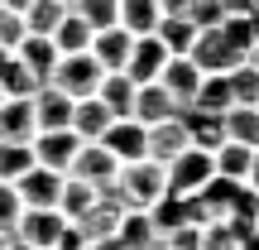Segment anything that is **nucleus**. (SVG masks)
Returning a JSON list of instances; mask_svg holds the SVG:
<instances>
[{"label": "nucleus", "mask_w": 259, "mask_h": 250, "mask_svg": "<svg viewBox=\"0 0 259 250\" xmlns=\"http://www.w3.org/2000/svg\"><path fill=\"white\" fill-rule=\"evenodd\" d=\"M101 193H106V197H115L125 212H149V207L163 197V168H158L154 159H135V164H120L115 183H106Z\"/></svg>", "instance_id": "1"}, {"label": "nucleus", "mask_w": 259, "mask_h": 250, "mask_svg": "<svg viewBox=\"0 0 259 250\" xmlns=\"http://www.w3.org/2000/svg\"><path fill=\"white\" fill-rule=\"evenodd\" d=\"M101 73H106V67L92 58V48H87V53H58V67H53L48 82H53L58 92H67L72 101H82V96H96Z\"/></svg>", "instance_id": "2"}, {"label": "nucleus", "mask_w": 259, "mask_h": 250, "mask_svg": "<svg viewBox=\"0 0 259 250\" xmlns=\"http://www.w3.org/2000/svg\"><path fill=\"white\" fill-rule=\"evenodd\" d=\"M206 178H211V154L197 149V145H187L173 164H163V193L168 197H192Z\"/></svg>", "instance_id": "3"}, {"label": "nucleus", "mask_w": 259, "mask_h": 250, "mask_svg": "<svg viewBox=\"0 0 259 250\" xmlns=\"http://www.w3.org/2000/svg\"><path fill=\"white\" fill-rule=\"evenodd\" d=\"M187 58H192L202 73H231V67L245 63V53L231 44V34H226L221 24H216V29H197V39H192V48H187Z\"/></svg>", "instance_id": "4"}, {"label": "nucleus", "mask_w": 259, "mask_h": 250, "mask_svg": "<svg viewBox=\"0 0 259 250\" xmlns=\"http://www.w3.org/2000/svg\"><path fill=\"white\" fill-rule=\"evenodd\" d=\"M63 226H67V217L58 212V207H24L10 236H15V241H24V245L53 250V245H58V236H63Z\"/></svg>", "instance_id": "5"}, {"label": "nucleus", "mask_w": 259, "mask_h": 250, "mask_svg": "<svg viewBox=\"0 0 259 250\" xmlns=\"http://www.w3.org/2000/svg\"><path fill=\"white\" fill-rule=\"evenodd\" d=\"M192 145V135H187V121H183V111L178 116H168V121H158V125H144V159H154L158 168L163 164H173L183 149Z\"/></svg>", "instance_id": "6"}, {"label": "nucleus", "mask_w": 259, "mask_h": 250, "mask_svg": "<svg viewBox=\"0 0 259 250\" xmlns=\"http://www.w3.org/2000/svg\"><path fill=\"white\" fill-rule=\"evenodd\" d=\"M115 173H120V159H115L111 149L101 145V139H82V149H77L72 168H67V178H77V183H92V188L115 183Z\"/></svg>", "instance_id": "7"}, {"label": "nucleus", "mask_w": 259, "mask_h": 250, "mask_svg": "<svg viewBox=\"0 0 259 250\" xmlns=\"http://www.w3.org/2000/svg\"><path fill=\"white\" fill-rule=\"evenodd\" d=\"M120 217H125V207L115 202V197L96 193V202L87 207L82 217H72V226H77V236H82V245H101V241H111V236L120 231Z\"/></svg>", "instance_id": "8"}, {"label": "nucleus", "mask_w": 259, "mask_h": 250, "mask_svg": "<svg viewBox=\"0 0 259 250\" xmlns=\"http://www.w3.org/2000/svg\"><path fill=\"white\" fill-rule=\"evenodd\" d=\"M29 149H34V164H44V168H53V173L67 178V168H72L82 139H77L72 130H38V135L29 139Z\"/></svg>", "instance_id": "9"}, {"label": "nucleus", "mask_w": 259, "mask_h": 250, "mask_svg": "<svg viewBox=\"0 0 259 250\" xmlns=\"http://www.w3.org/2000/svg\"><path fill=\"white\" fill-rule=\"evenodd\" d=\"M15 193H19V207H58V193H63V173L34 164L15 178Z\"/></svg>", "instance_id": "10"}, {"label": "nucleus", "mask_w": 259, "mask_h": 250, "mask_svg": "<svg viewBox=\"0 0 259 250\" xmlns=\"http://www.w3.org/2000/svg\"><path fill=\"white\" fill-rule=\"evenodd\" d=\"M34 135H38L34 101L29 96H5L0 101V145H29Z\"/></svg>", "instance_id": "11"}, {"label": "nucleus", "mask_w": 259, "mask_h": 250, "mask_svg": "<svg viewBox=\"0 0 259 250\" xmlns=\"http://www.w3.org/2000/svg\"><path fill=\"white\" fill-rule=\"evenodd\" d=\"M29 101H34V125L38 130H72V96L58 92L53 82H44Z\"/></svg>", "instance_id": "12"}, {"label": "nucleus", "mask_w": 259, "mask_h": 250, "mask_svg": "<svg viewBox=\"0 0 259 250\" xmlns=\"http://www.w3.org/2000/svg\"><path fill=\"white\" fill-rule=\"evenodd\" d=\"M197 82H202V67H197L192 58H168L163 73H158V87H163V92L178 101V111H187V106H192Z\"/></svg>", "instance_id": "13"}, {"label": "nucleus", "mask_w": 259, "mask_h": 250, "mask_svg": "<svg viewBox=\"0 0 259 250\" xmlns=\"http://www.w3.org/2000/svg\"><path fill=\"white\" fill-rule=\"evenodd\" d=\"M163 63H168V48L158 44L154 34H139L135 39V48H130V63H125V77L130 82H158V73H163Z\"/></svg>", "instance_id": "14"}, {"label": "nucleus", "mask_w": 259, "mask_h": 250, "mask_svg": "<svg viewBox=\"0 0 259 250\" xmlns=\"http://www.w3.org/2000/svg\"><path fill=\"white\" fill-rule=\"evenodd\" d=\"M130 48H135V34H130V29H120V24L96 29V34H92V58L106 67V73H125Z\"/></svg>", "instance_id": "15"}, {"label": "nucleus", "mask_w": 259, "mask_h": 250, "mask_svg": "<svg viewBox=\"0 0 259 250\" xmlns=\"http://www.w3.org/2000/svg\"><path fill=\"white\" fill-rule=\"evenodd\" d=\"M168 116H178V101H173L158 82H139V87H135V116H130V121L158 125V121H168Z\"/></svg>", "instance_id": "16"}, {"label": "nucleus", "mask_w": 259, "mask_h": 250, "mask_svg": "<svg viewBox=\"0 0 259 250\" xmlns=\"http://www.w3.org/2000/svg\"><path fill=\"white\" fill-rule=\"evenodd\" d=\"M101 145L111 149L120 164H135V159H144V125L139 121H111V130L101 135Z\"/></svg>", "instance_id": "17"}, {"label": "nucleus", "mask_w": 259, "mask_h": 250, "mask_svg": "<svg viewBox=\"0 0 259 250\" xmlns=\"http://www.w3.org/2000/svg\"><path fill=\"white\" fill-rule=\"evenodd\" d=\"M15 58L38 77V82H48L53 67H58V48H53V39H48V34H24V44L15 48Z\"/></svg>", "instance_id": "18"}, {"label": "nucleus", "mask_w": 259, "mask_h": 250, "mask_svg": "<svg viewBox=\"0 0 259 250\" xmlns=\"http://www.w3.org/2000/svg\"><path fill=\"white\" fill-rule=\"evenodd\" d=\"M96 96H101V106L115 116V121H130V116H135V82H130L125 73H101Z\"/></svg>", "instance_id": "19"}, {"label": "nucleus", "mask_w": 259, "mask_h": 250, "mask_svg": "<svg viewBox=\"0 0 259 250\" xmlns=\"http://www.w3.org/2000/svg\"><path fill=\"white\" fill-rule=\"evenodd\" d=\"M115 116L101 106V96H82V101H72V135L77 139H101L106 130H111Z\"/></svg>", "instance_id": "20"}, {"label": "nucleus", "mask_w": 259, "mask_h": 250, "mask_svg": "<svg viewBox=\"0 0 259 250\" xmlns=\"http://www.w3.org/2000/svg\"><path fill=\"white\" fill-rule=\"evenodd\" d=\"M231 82H226V73H202V82H197V96H192V106L187 111H211V116H221V111H231Z\"/></svg>", "instance_id": "21"}, {"label": "nucleus", "mask_w": 259, "mask_h": 250, "mask_svg": "<svg viewBox=\"0 0 259 250\" xmlns=\"http://www.w3.org/2000/svg\"><path fill=\"white\" fill-rule=\"evenodd\" d=\"M221 130H226L231 145L259 149V106H231V111H221Z\"/></svg>", "instance_id": "22"}, {"label": "nucleus", "mask_w": 259, "mask_h": 250, "mask_svg": "<svg viewBox=\"0 0 259 250\" xmlns=\"http://www.w3.org/2000/svg\"><path fill=\"white\" fill-rule=\"evenodd\" d=\"M48 39H53V48H58V53H87V48H92V24H87L77 10H67Z\"/></svg>", "instance_id": "23"}, {"label": "nucleus", "mask_w": 259, "mask_h": 250, "mask_svg": "<svg viewBox=\"0 0 259 250\" xmlns=\"http://www.w3.org/2000/svg\"><path fill=\"white\" fill-rule=\"evenodd\" d=\"M250 164H254V149L250 145H231V139H226L221 149H211V173H221V178L245 183V178H250Z\"/></svg>", "instance_id": "24"}, {"label": "nucleus", "mask_w": 259, "mask_h": 250, "mask_svg": "<svg viewBox=\"0 0 259 250\" xmlns=\"http://www.w3.org/2000/svg\"><path fill=\"white\" fill-rule=\"evenodd\" d=\"M183 121H187V135H192V145L197 149H221L226 145V130H221V116H211V111H183Z\"/></svg>", "instance_id": "25"}, {"label": "nucleus", "mask_w": 259, "mask_h": 250, "mask_svg": "<svg viewBox=\"0 0 259 250\" xmlns=\"http://www.w3.org/2000/svg\"><path fill=\"white\" fill-rule=\"evenodd\" d=\"M149 222H154L158 236H173L178 226H192V217H187V197H158L154 207H149Z\"/></svg>", "instance_id": "26"}, {"label": "nucleus", "mask_w": 259, "mask_h": 250, "mask_svg": "<svg viewBox=\"0 0 259 250\" xmlns=\"http://www.w3.org/2000/svg\"><path fill=\"white\" fill-rule=\"evenodd\" d=\"M115 24L130 29V34H154L158 24V0H120V15H115Z\"/></svg>", "instance_id": "27"}, {"label": "nucleus", "mask_w": 259, "mask_h": 250, "mask_svg": "<svg viewBox=\"0 0 259 250\" xmlns=\"http://www.w3.org/2000/svg\"><path fill=\"white\" fill-rule=\"evenodd\" d=\"M154 39L168 48V58H187V48H192V39H197V29L187 24V19H158L154 24Z\"/></svg>", "instance_id": "28"}, {"label": "nucleus", "mask_w": 259, "mask_h": 250, "mask_svg": "<svg viewBox=\"0 0 259 250\" xmlns=\"http://www.w3.org/2000/svg\"><path fill=\"white\" fill-rule=\"evenodd\" d=\"M226 82H231V101L235 106H259V67L250 63V58H245L240 67H231Z\"/></svg>", "instance_id": "29"}, {"label": "nucleus", "mask_w": 259, "mask_h": 250, "mask_svg": "<svg viewBox=\"0 0 259 250\" xmlns=\"http://www.w3.org/2000/svg\"><path fill=\"white\" fill-rule=\"evenodd\" d=\"M38 87H44V82H38V77L29 73V67L19 63L15 53H10V58H5V67H0V92H5V96H34Z\"/></svg>", "instance_id": "30"}, {"label": "nucleus", "mask_w": 259, "mask_h": 250, "mask_svg": "<svg viewBox=\"0 0 259 250\" xmlns=\"http://www.w3.org/2000/svg\"><path fill=\"white\" fill-rule=\"evenodd\" d=\"M63 15H67L63 0H29V10H24V29H29V34H53Z\"/></svg>", "instance_id": "31"}, {"label": "nucleus", "mask_w": 259, "mask_h": 250, "mask_svg": "<svg viewBox=\"0 0 259 250\" xmlns=\"http://www.w3.org/2000/svg\"><path fill=\"white\" fill-rule=\"evenodd\" d=\"M96 193L101 188H92V183H77V178H63V193H58V212L72 222V217H82L87 207L96 202Z\"/></svg>", "instance_id": "32"}, {"label": "nucleus", "mask_w": 259, "mask_h": 250, "mask_svg": "<svg viewBox=\"0 0 259 250\" xmlns=\"http://www.w3.org/2000/svg\"><path fill=\"white\" fill-rule=\"evenodd\" d=\"M154 222H149V212H125L120 217V231H115V241H120V250H139L154 241Z\"/></svg>", "instance_id": "33"}, {"label": "nucleus", "mask_w": 259, "mask_h": 250, "mask_svg": "<svg viewBox=\"0 0 259 250\" xmlns=\"http://www.w3.org/2000/svg\"><path fill=\"white\" fill-rule=\"evenodd\" d=\"M24 168H34V149L29 145H0V183H15Z\"/></svg>", "instance_id": "34"}, {"label": "nucleus", "mask_w": 259, "mask_h": 250, "mask_svg": "<svg viewBox=\"0 0 259 250\" xmlns=\"http://www.w3.org/2000/svg\"><path fill=\"white\" fill-rule=\"evenodd\" d=\"M72 10L87 19V24H92V34H96V29H111V24H115V15H120V0H77Z\"/></svg>", "instance_id": "35"}, {"label": "nucleus", "mask_w": 259, "mask_h": 250, "mask_svg": "<svg viewBox=\"0 0 259 250\" xmlns=\"http://www.w3.org/2000/svg\"><path fill=\"white\" fill-rule=\"evenodd\" d=\"M24 15H19V10H5L0 5V48H5V53H15L19 44H24Z\"/></svg>", "instance_id": "36"}, {"label": "nucleus", "mask_w": 259, "mask_h": 250, "mask_svg": "<svg viewBox=\"0 0 259 250\" xmlns=\"http://www.w3.org/2000/svg\"><path fill=\"white\" fill-rule=\"evenodd\" d=\"M197 250H240V241H235V231L226 222H206L202 226V241H197Z\"/></svg>", "instance_id": "37"}, {"label": "nucleus", "mask_w": 259, "mask_h": 250, "mask_svg": "<svg viewBox=\"0 0 259 250\" xmlns=\"http://www.w3.org/2000/svg\"><path fill=\"white\" fill-rule=\"evenodd\" d=\"M221 19H226L221 0H192V5H187V24L192 29H216Z\"/></svg>", "instance_id": "38"}, {"label": "nucleus", "mask_w": 259, "mask_h": 250, "mask_svg": "<svg viewBox=\"0 0 259 250\" xmlns=\"http://www.w3.org/2000/svg\"><path fill=\"white\" fill-rule=\"evenodd\" d=\"M19 212H24V207H19V193H15V183H0V231H15V222H19Z\"/></svg>", "instance_id": "39"}, {"label": "nucleus", "mask_w": 259, "mask_h": 250, "mask_svg": "<svg viewBox=\"0 0 259 250\" xmlns=\"http://www.w3.org/2000/svg\"><path fill=\"white\" fill-rule=\"evenodd\" d=\"M168 250H197V241H202V226H178L173 236H163Z\"/></svg>", "instance_id": "40"}, {"label": "nucleus", "mask_w": 259, "mask_h": 250, "mask_svg": "<svg viewBox=\"0 0 259 250\" xmlns=\"http://www.w3.org/2000/svg\"><path fill=\"white\" fill-rule=\"evenodd\" d=\"M187 5H192V0H158V19H187Z\"/></svg>", "instance_id": "41"}, {"label": "nucleus", "mask_w": 259, "mask_h": 250, "mask_svg": "<svg viewBox=\"0 0 259 250\" xmlns=\"http://www.w3.org/2000/svg\"><path fill=\"white\" fill-rule=\"evenodd\" d=\"M254 5H259V0H221V10H226V15H250Z\"/></svg>", "instance_id": "42"}, {"label": "nucleus", "mask_w": 259, "mask_h": 250, "mask_svg": "<svg viewBox=\"0 0 259 250\" xmlns=\"http://www.w3.org/2000/svg\"><path fill=\"white\" fill-rule=\"evenodd\" d=\"M245 183H250L254 193H259V149H254V164H250V178H245Z\"/></svg>", "instance_id": "43"}, {"label": "nucleus", "mask_w": 259, "mask_h": 250, "mask_svg": "<svg viewBox=\"0 0 259 250\" xmlns=\"http://www.w3.org/2000/svg\"><path fill=\"white\" fill-rule=\"evenodd\" d=\"M240 250H259V226H254V231H250V236L240 241Z\"/></svg>", "instance_id": "44"}, {"label": "nucleus", "mask_w": 259, "mask_h": 250, "mask_svg": "<svg viewBox=\"0 0 259 250\" xmlns=\"http://www.w3.org/2000/svg\"><path fill=\"white\" fill-rule=\"evenodd\" d=\"M0 5H5V10H19V15H24V10H29V0H0Z\"/></svg>", "instance_id": "45"}, {"label": "nucleus", "mask_w": 259, "mask_h": 250, "mask_svg": "<svg viewBox=\"0 0 259 250\" xmlns=\"http://www.w3.org/2000/svg\"><path fill=\"white\" fill-rule=\"evenodd\" d=\"M5 250H38V245H24V241H15V236H10V241H5Z\"/></svg>", "instance_id": "46"}, {"label": "nucleus", "mask_w": 259, "mask_h": 250, "mask_svg": "<svg viewBox=\"0 0 259 250\" xmlns=\"http://www.w3.org/2000/svg\"><path fill=\"white\" fill-rule=\"evenodd\" d=\"M250 63H254V67H259V44H254V48H250Z\"/></svg>", "instance_id": "47"}, {"label": "nucleus", "mask_w": 259, "mask_h": 250, "mask_svg": "<svg viewBox=\"0 0 259 250\" xmlns=\"http://www.w3.org/2000/svg\"><path fill=\"white\" fill-rule=\"evenodd\" d=\"M58 250H92V245H58Z\"/></svg>", "instance_id": "48"}, {"label": "nucleus", "mask_w": 259, "mask_h": 250, "mask_svg": "<svg viewBox=\"0 0 259 250\" xmlns=\"http://www.w3.org/2000/svg\"><path fill=\"white\" fill-rule=\"evenodd\" d=\"M5 58H10V53H5V48H0V67H5Z\"/></svg>", "instance_id": "49"}, {"label": "nucleus", "mask_w": 259, "mask_h": 250, "mask_svg": "<svg viewBox=\"0 0 259 250\" xmlns=\"http://www.w3.org/2000/svg\"><path fill=\"white\" fill-rule=\"evenodd\" d=\"M5 241H10V236H5V231H0V250H5Z\"/></svg>", "instance_id": "50"}, {"label": "nucleus", "mask_w": 259, "mask_h": 250, "mask_svg": "<svg viewBox=\"0 0 259 250\" xmlns=\"http://www.w3.org/2000/svg\"><path fill=\"white\" fill-rule=\"evenodd\" d=\"M63 5H67V10H72V5H77V0H63Z\"/></svg>", "instance_id": "51"}, {"label": "nucleus", "mask_w": 259, "mask_h": 250, "mask_svg": "<svg viewBox=\"0 0 259 250\" xmlns=\"http://www.w3.org/2000/svg\"><path fill=\"white\" fill-rule=\"evenodd\" d=\"M0 101H5V92H0Z\"/></svg>", "instance_id": "52"}]
</instances>
